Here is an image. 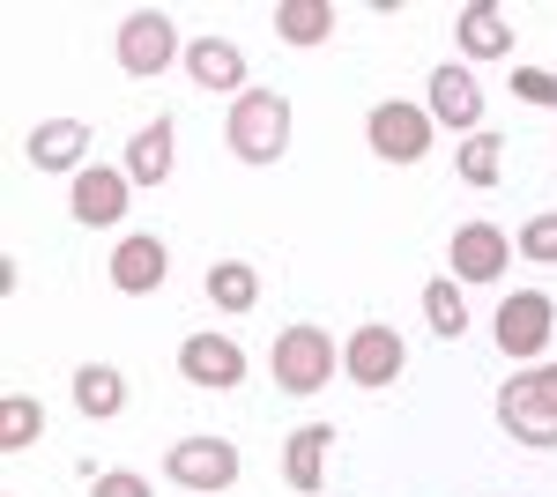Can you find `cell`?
<instances>
[{
  "mask_svg": "<svg viewBox=\"0 0 557 497\" xmlns=\"http://www.w3.org/2000/svg\"><path fill=\"white\" fill-rule=\"evenodd\" d=\"M454 38H461V60H506V52H513V23H506V8L469 0V8L454 15Z\"/></svg>",
  "mask_w": 557,
  "mask_h": 497,
  "instance_id": "2e32d148",
  "label": "cell"
},
{
  "mask_svg": "<svg viewBox=\"0 0 557 497\" xmlns=\"http://www.w3.org/2000/svg\"><path fill=\"white\" fill-rule=\"evenodd\" d=\"M112 60H120V75H134V83L164 75V67L178 60V23L164 15V8H134L127 23L112 30Z\"/></svg>",
  "mask_w": 557,
  "mask_h": 497,
  "instance_id": "5b68a950",
  "label": "cell"
},
{
  "mask_svg": "<svg viewBox=\"0 0 557 497\" xmlns=\"http://www.w3.org/2000/svg\"><path fill=\"white\" fill-rule=\"evenodd\" d=\"M431 134H438V120H431L424 104H401V97H386V104L364 112V141H372V157H386V164H424Z\"/></svg>",
  "mask_w": 557,
  "mask_h": 497,
  "instance_id": "8992f818",
  "label": "cell"
},
{
  "mask_svg": "<svg viewBox=\"0 0 557 497\" xmlns=\"http://www.w3.org/2000/svg\"><path fill=\"white\" fill-rule=\"evenodd\" d=\"M446 260H454V283H498L506 268H513V238L498 231V223H461L454 231V246H446Z\"/></svg>",
  "mask_w": 557,
  "mask_h": 497,
  "instance_id": "4fadbf2b",
  "label": "cell"
},
{
  "mask_svg": "<svg viewBox=\"0 0 557 497\" xmlns=\"http://www.w3.org/2000/svg\"><path fill=\"white\" fill-rule=\"evenodd\" d=\"M498 349L513 357V364H543V349L557 341V305L550 290H513L506 305H498Z\"/></svg>",
  "mask_w": 557,
  "mask_h": 497,
  "instance_id": "52a82bcc",
  "label": "cell"
},
{
  "mask_svg": "<svg viewBox=\"0 0 557 497\" xmlns=\"http://www.w3.org/2000/svg\"><path fill=\"white\" fill-rule=\"evenodd\" d=\"M45 431V409L30 394H0V453H23V446H38Z\"/></svg>",
  "mask_w": 557,
  "mask_h": 497,
  "instance_id": "cb8c5ba5",
  "label": "cell"
},
{
  "mask_svg": "<svg viewBox=\"0 0 557 497\" xmlns=\"http://www.w3.org/2000/svg\"><path fill=\"white\" fill-rule=\"evenodd\" d=\"M424 89H431V97H424V112H431L438 126H454L461 141H469V134H483V89H475L469 60H438Z\"/></svg>",
  "mask_w": 557,
  "mask_h": 497,
  "instance_id": "30bf717a",
  "label": "cell"
},
{
  "mask_svg": "<svg viewBox=\"0 0 557 497\" xmlns=\"http://www.w3.org/2000/svg\"><path fill=\"white\" fill-rule=\"evenodd\" d=\"M75 409L112 423V415L127 409V378L112 372V364H75Z\"/></svg>",
  "mask_w": 557,
  "mask_h": 497,
  "instance_id": "d6986e66",
  "label": "cell"
},
{
  "mask_svg": "<svg viewBox=\"0 0 557 497\" xmlns=\"http://www.w3.org/2000/svg\"><path fill=\"white\" fill-rule=\"evenodd\" d=\"M401 372H409V341H401V327H386V320L349 327V341H343V378L349 386L380 394V386H401Z\"/></svg>",
  "mask_w": 557,
  "mask_h": 497,
  "instance_id": "277c9868",
  "label": "cell"
},
{
  "mask_svg": "<svg viewBox=\"0 0 557 497\" xmlns=\"http://www.w3.org/2000/svg\"><path fill=\"white\" fill-rule=\"evenodd\" d=\"M201 290H209L215 312H253V305H260V275L246 268V260H215Z\"/></svg>",
  "mask_w": 557,
  "mask_h": 497,
  "instance_id": "44dd1931",
  "label": "cell"
},
{
  "mask_svg": "<svg viewBox=\"0 0 557 497\" xmlns=\"http://www.w3.org/2000/svg\"><path fill=\"white\" fill-rule=\"evenodd\" d=\"M178 372H186V386H201V394H231V386H246V349L231 341V334H186L178 341Z\"/></svg>",
  "mask_w": 557,
  "mask_h": 497,
  "instance_id": "9c48e42d",
  "label": "cell"
},
{
  "mask_svg": "<svg viewBox=\"0 0 557 497\" xmlns=\"http://www.w3.org/2000/svg\"><path fill=\"white\" fill-rule=\"evenodd\" d=\"M268 372H275L283 394H320L327 378L343 372V341L327 327H283L275 349H268Z\"/></svg>",
  "mask_w": 557,
  "mask_h": 497,
  "instance_id": "3957f363",
  "label": "cell"
},
{
  "mask_svg": "<svg viewBox=\"0 0 557 497\" xmlns=\"http://www.w3.org/2000/svg\"><path fill=\"white\" fill-rule=\"evenodd\" d=\"M335 30V8L327 0H275V38L283 45H320Z\"/></svg>",
  "mask_w": 557,
  "mask_h": 497,
  "instance_id": "7402d4cb",
  "label": "cell"
},
{
  "mask_svg": "<svg viewBox=\"0 0 557 497\" xmlns=\"http://www.w3.org/2000/svg\"><path fill=\"white\" fill-rule=\"evenodd\" d=\"M520 260L557 268V208H543V215H528V223H520Z\"/></svg>",
  "mask_w": 557,
  "mask_h": 497,
  "instance_id": "d4e9b609",
  "label": "cell"
},
{
  "mask_svg": "<svg viewBox=\"0 0 557 497\" xmlns=\"http://www.w3.org/2000/svg\"><path fill=\"white\" fill-rule=\"evenodd\" d=\"M83 149H89V120H38L30 126V141H23V157L38 171H67V178H83Z\"/></svg>",
  "mask_w": 557,
  "mask_h": 497,
  "instance_id": "5bb4252c",
  "label": "cell"
},
{
  "mask_svg": "<svg viewBox=\"0 0 557 497\" xmlns=\"http://www.w3.org/2000/svg\"><path fill=\"white\" fill-rule=\"evenodd\" d=\"M104 275H112V290H127V297L164 290V275H172V246H164L157 231H127V238L112 246V260H104Z\"/></svg>",
  "mask_w": 557,
  "mask_h": 497,
  "instance_id": "8fae6325",
  "label": "cell"
},
{
  "mask_svg": "<svg viewBox=\"0 0 557 497\" xmlns=\"http://www.w3.org/2000/svg\"><path fill=\"white\" fill-rule=\"evenodd\" d=\"M491 415H498V431H506L513 446L550 453L557 446V364H520V372L498 386Z\"/></svg>",
  "mask_w": 557,
  "mask_h": 497,
  "instance_id": "6da1fadb",
  "label": "cell"
},
{
  "mask_svg": "<svg viewBox=\"0 0 557 497\" xmlns=\"http://www.w3.org/2000/svg\"><path fill=\"white\" fill-rule=\"evenodd\" d=\"M186 75H194L201 89H215V97H223V89L246 97V52H238L231 38H194L186 45Z\"/></svg>",
  "mask_w": 557,
  "mask_h": 497,
  "instance_id": "e0dca14e",
  "label": "cell"
},
{
  "mask_svg": "<svg viewBox=\"0 0 557 497\" xmlns=\"http://www.w3.org/2000/svg\"><path fill=\"white\" fill-rule=\"evenodd\" d=\"M223 134H231V157H238V164H283V149H290V134H298L290 97H283V89H246V97H231Z\"/></svg>",
  "mask_w": 557,
  "mask_h": 497,
  "instance_id": "7a4b0ae2",
  "label": "cell"
},
{
  "mask_svg": "<svg viewBox=\"0 0 557 497\" xmlns=\"http://www.w3.org/2000/svg\"><path fill=\"white\" fill-rule=\"evenodd\" d=\"M89 497H157L149 490V475H134V468H112V475H97Z\"/></svg>",
  "mask_w": 557,
  "mask_h": 497,
  "instance_id": "4316f807",
  "label": "cell"
},
{
  "mask_svg": "<svg viewBox=\"0 0 557 497\" xmlns=\"http://www.w3.org/2000/svg\"><path fill=\"white\" fill-rule=\"evenodd\" d=\"M424 320H431V334L461 341V327H469V305H461V283H454V275H431V283H424Z\"/></svg>",
  "mask_w": 557,
  "mask_h": 497,
  "instance_id": "603a6c76",
  "label": "cell"
},
{
  "mask_svg": "<svg viewBox=\"0 0 557 497\" xmlns=\"http://www.w3.org/2000/svg\"><path fill=\"white\" fill-rule=\"evenodd\" d=\"M327 446H335V431L327 423H298L290 438H283V483L298 497H312L327 483Z\"/></svg>",
  "mask_w": 557,
  "mask_h": 497,
  "instance_id": "9a60e30c",
  "label": "cell"
},
{
  "mask_svg": "<svg viewBox=\"0 0 557 497\" xmlns=\"http://www.w3.org/2000/svg\"><path fill=\"white\" fill-rule=\"evenodd\" d=\"M238 468H246L238 446L201 431V438H178L172 453H164V483H178V490H231V483H238Z\"/></svg>",
  "mask_w": 557,
  "mask_h": 497,
  "instance_id": "ba28073f",
  "label": "cell"
},
{
  "mask_svg": "<svg viewBox=\"0 0 557 497\" xmlns=\"http://www.w3.org/2000/svg\"><path fill=\"white\" fill-rule=\"evenodd\" d=\"M454 171H461V186H475V194H491L498 186V171H506V141L483 126V134H469L461 149H454Z\"/></svg>",
  "mask_w": 557,
  "mask_h": 497,
  "instance_id": "ffe728a7",
  "label": "cell"
},
{
  "mask_svg": "<svg viewBox=\"0 0 557 497\" xmlns=\"http://www.w3.org/2000/svg\"><path fill=\"white\" fill-rule=\"evenodd\" d=\"M513 97H520V104L557 112V75H550V67H513Z\"/></svg>",
  "mask_w": 557,
  "mask_h": 497,
  "instance_id": "484cf974",
  "label": "cell"
},
{
  "mask_svg": "<svg viewBox=\"0 0 557 497\" xmlns=\"http://www.w3.org/2000/svg\"><path fill=\"white\" fill-rule=\"evenodd\" d=\"M134 201V178L120 164H89L83 178H67V208H75V223L83 231H104V223H120Z\"/></svg>",
  "mask_w": 557,
  "mask_h": 497,
  "instance_id": "7c38bea8",
  "label": "cell"
},
{
  "mask_svg": "<svg viewBox=\"0 0 557 497\" xmlns=\"http://www.w3.org/2000/svg\"><path fill=\"white\" fill-rule=\"evenodd\" d=\"M178 126L172 120H149V126H134V141H127V178L134 186H164V178H172V164H178Z\"/></svg>",
  "mask_w": 557,
  "mask_h": 497,
  "instance_id": "ac0fdd59",
  "label": "cell"
}]
</instances>
